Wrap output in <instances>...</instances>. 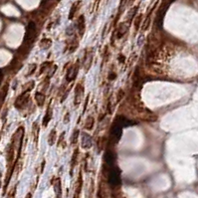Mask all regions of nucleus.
<instances>
[{
  "instance_id": "obj_1",
  "label": "nucleus",
  "mask_w": 198,
  "mask_h": 198,
  "mask_svg": "<svg viewBox=\"0 0 198 198\" xmlns=\"http://www.w3.org/2000/svg\"><path fill=\"white\" fill-rule=\"evenodd\" d=\"M36 32H37L36 24H35L33 21L29 22V24L27 25V28H26L23 44H22V47H21V48H25L26 52L29 50L31 44L33 43L34 39L36 38Z\"/></svg>"
},
{
  "instance_id": "obj_2",
  "label": "nucleus",
  "mask_w": 198,
  "mask_h": 198,
  "mask_svg": "<svg viewBox=\"0 0 198 198\" xmlns=\"http://www.w3.org/2000/svg\"><path fill=\"white\" fill-rule=\"evenodd\" d=\"M109 183L111 184L113 187H116L121 184V172L118 168H112L109 172L108 177Z\"/></svg>"
},
{
  "instance_id": "obj_3",
  "label": "nucleus",
  "mask_w": 198,
  "mask_h": 198,
  "mask_svg": "<svg viewBox=\"0 0 198 198\" xmlns=\"http://www.w3.org/2000/svg\"><path fill=\"white\" fill-rule=\"evenodd\" d=\"M28 100H29L28 92H26V91H24V92L22 93L21 95L18 97L17 99H16L15 104H14L15 108H16V109H18V110L23 109L24 107L26 106V104L28 103Z\"/></svg>"
},
{
  "instance_id": "obj_4",
  "label": "nucleus",
  "mask_w": 198,
  "mask_h": 198,
  "mask_svg": "<svg viewBox=\"0 0 198 198\" xmlns=\"http://www.w3.org/2000/svg\"><path fill=\"white\" fill-rule=\"evenodd\" d=\"M78 71H79V63H77L76 65H72L67 71V75H66V80L67 82H72V81L77 77L78 75Z\"/></svg>"
},
{
  "instance_id": "obj_5",
  "label": "nucleus",
  "mask_w": 198,
  "mask_h": 198,
  "mask_svg": "<svg viewBox=\"0 0 198 198\" xmlns=\"http://www.w3.org/2000/svg\"><path fill=\"white\" fill-rule=\"evenodd\" d=\"M83 93H84V88L81 84H78L75 88V106H78L81 103V100H82L83 97Z\"/></svg>"
},
{
  "instance_id": "obj_6",
  "label": "nucleus",
  "mask_w": 198,
  "mask_h": 198,
  "mask_svg": "<svg viewBox=\"0 0 198 198\" xmlns=\"http://www.w3.org/2000/svg\"><path fill=\"white\" fill-rule=\"evenodd\" d=\"M92 136L89 135L86 132L82 134V141H81V145L84 149H89L92 147Z\"/></svg>"
},
{
  "instance_id": "obj_7",
  "label": "nucleus",
  "mask_w": 198,
  "mask_h": 198,
  "mask_svg": "<svg viewBox=\"0 0 198 198\" xmlns=\"http://www.w3.org/2000/svg\"><path fill=\"white\" fill-rule=\"evenodd\" d=\"M81 2H82V1L78 0V1H76V2L73 3L72 7H71L70 13H69V19H70V20H72V19L74 18V16L76 15L77 11L79 10V8H80V6H81Z\"/></svg>"
},
{
  "instance_id": "obj_8",
  "label": "nucleus",
  "mask_w": 198,
  "mask_h": 198,
  "mask_svg": "<svg viewBox=\"0 0 198 198\" xmlns=\"http://www.w3.org/2000/svg\"><path fill=\"white\" fill-rule=\"evenodd\" d=\"M77 25H78V29H79V33H80V35L81 36H83L84 35V32H85V17L82 15V16H80L79 17V19H78V23H77Z\"/></svg>"
},
{
  "instance_id": "obj_9",
  "label": "nucleus",
  "mask_w": 198,
  "mask_h": 198,
  "mask_svg": "<svg viewBox=\"0 0 198 198\" xmlns=\"http://www.w3.org/2000/svg\"><path fill=\"white\" fill-rule=\"evenodd\" d=\"M105 162L107 163V165H110L112 166L115 162V155L112 151H107L106 154H105Z\"/></svg>"
},
{
  "instance_id": "obj_10",
  "label": "nucleus",
  "mask_w": 198,
  "mask_h": 198,
  "mask_svg": "<svg viewBox=\"0 0 198 198\" xmlns=\"http://www.w3.org/2000/svg\"><path fill=\"white\" fill-rule=\"evenodd\" d=\"M52 115H53V111H52V109L50 108V107H48V110H47L46 113H45V116L43 119V122H42V125H43L44 126H47V125L49 124V122L52 119Z\"/></svg>"
},
{
  "instance_id": "obj_11",
  "label": "nucleus",
  "mask_w": 198,
  "mask_h": 198,
  "mask_svg": "<svg viewBox=\"0 0 198 198\" xmlns=\"http://www.w3.org/2000/svg\"><path fill=\"white\" fill-rule=\"evenodd\" d=\"M126 31H128V25L125 24V23L121 24L118 29V31H116V37L122 38L126 33Z\"/></svg>"
},
{
  "instance_id": "obj_12",
  "label": "nucleus",
  "mask_w": 198,
  "mask_h": 198,
  "mask_svg": "<svg viewBox=\"0 0 198 198\" xmlns=\"http://www.w3.org/2000/svg\"><path fill=\"white\" fill-rule=\"evenodd\" d=\"M35 101L37 102L39 107H42L45 103V95L43 93H36L35 94Z\"/></svg>"
},
{
  "instance_id": "obj_13",
  "label": "nucleus",
  "mask_w": 198,
  "mask_h": 198,
  "mask_svg": "<svg viewBox=\"0 0 198 198\" xmlns=\"http://www.w3.org/2000/svg\"><path fill=\"white\" fill-rule=\"evenodd\" d=\"M56 139H57L56 129H52L49 134V138H48V144H49V145H53L55 144V141H56Z\"/></svg>"
},
{
  "instance_id": "obj_14",
  "label": "nucleus",
  "mask_w": 198,
  "mask_h": 198,
  "mask_svg": "<svg viewBox=\"0 0 198 198\" xmlns=\"http://www.w3.org/2000/svg\"><path fill=\"white\" fill-rule=\"evenodd\" d=\"M52 45V40L49 38H44L42 39L41 42H40V47L42 49H48V48H50Z\"/></svg>"
},
{
  "instance_id": "obj_15",
  "label": "nucleus",
  "mask_w": 198,
  "mask_h": 198,
  "mask_svg": "<svg viewBox=\"0 0 198 198\" xmlns=\"http://www.w3.org/2000/svg\"><path fill=\"white\" fill-rule=\"evenodd\" d=\"M55 191H56V194H57V197L60 198L61 195H62V188H61V181H60V178H57L56 179V182H55Z\"/></svg>"
},
{
  "instance_id": "obj_16",
  "label": "nucleus",
  "mask_w": 198,
  "mask_h": 198,
  "mask_svg": "<svg viewBox=\"0 0 198 198\" xmlns=\"http://www.w3.org/2000/svg\"><path fill=\"white\" fill-rule=\"evenodd\" d=\"M94 125H95V119H94L93 116H89V118L87 119V121H86L85 128L87 129H89V131H91V129L94 128Z\"/></svg>"
},
{
  "instance_id": "obj_17",
  "label": "nucleus",
  "mask_w": 198,
  "mask_h": 198,
  "mask_svg": "<svg viewBox=\"0 0 198 198\" xmlns=\"http://www.w3.org/2000/svg\"><path fill=\"white\" fill-rule=\"evenodd\" d=\"M138 6H136V7H134L131 11H129L128 16V23H129V21H131L132 19H134V18L135 17V16H136V12H138Z\"/></svg>"
},
{
  "instance_id": "obj_18",
  "label": "nucleus",
  "mask_w": 198,
  "mask_h": 198,
  "mask_svg": "<svg viewBox=\"0 0 198 198\" xmlns=\"http://www.w3.org/2000/svg\"><path fill=\"white\" fill-rule=\"evenodd\" d=\"M149 25H150V13H149V14L147 15V17L144 19V24H142L141 29L144 31L147 30L148 27H149Z\"/></svg>"
},
{
  "instance_id": "obj_19",
  "label": "nucleus",
  "mask_w": 198,
  "mask_h": 198,
  "mask_svg": "<svg viewBox=\"0 0 198 198\" xmlns=\"http://www.w3.org/2000/svg\"><path fill=\"white\" fill-rule=\"evenodd\" d=\"M81 189H82V176L80 175L79 180H78V183H77L76 195H75V198H78V197H79V194H80V192H81Z\"/></svg>"
},
{
  "instance_id": "obj_20",
  "label": "nucleus",
  "mask_w": 198,
  "mask_h": 198,
  "mask_svg": "<svg viewBox=\"0 0 198 198\" xmlns=\"http://www.w3.org/2000/svg\"><path fill=\"white\" fill-rule=\"evenodd\" d=\"M79 135H80V131L79 129H76L73 135H72V139H71V142H72V144H76L77 141H78V138H79Z\"/></svg>"
},
{
  "instance_id": "obj_21",
  "label": "nucleus",
  "mask_w": 198,
  "mask_h": 198,
  "mask_svg": "<svg viewBox=\"0 0 198 198\" xmlns=\"http://www.w3.org/2000/svg\"><path fill=\"white\" fill-rule=\"evenodd\" d=\"M141 18H142V15H138L135 17V30H138L139 28V25H141Z\"/></svg>"
},
{
  "instance_id": "obj_22",
  "label": "nucleus",
  "mask_w": 198,
  "mask_h": 198,
  "mask_svg": "<svg viewBox=\"0 0 198 198\" xmlns=\"http://www.w3.org/2000/svg\"><path fill=\"white\" fill-rule=\"evenodd\" d=\"M78 152H79V150H78V149H76V150L74 151V154H73V157H72V167H74L75 165H76V163H77Z\"/></svg>"
},
{
  "instance_id": "obj_23",
  "label": "nucleus",
  "mask_w": 198,
  "mask_h": 198,
  "mask_svg": "<svg viewBox=\"0 0 198 198\" xmlns=\"http://www.w3.org/2000/svg\"><path fill=\"white\" fill-rule=\"evenodd\" d=\"M38 131H39V126L37 125V122H34V125H33V132L35 135V139H38Z\"/></svg>"
},
{
  "instance_id": "obj_24",
  "label": "nucleus",
  "mask_w": 198,
  "mask_h": 198,
  "mask_svg": "<svg viewBox=\"0 0 198 198\" xmlns=\"http://www.w3.org/2000/svg\"><path fill=\"white\" fill-rule=\"evenodd\" d=\"M49 65H50L49 62H45V63L42 64L41 69H40V74H43V73L45 72V70L47 69V67H49Z\"/></svg>"
},
{
  "instance_id": "obj_25",
  "label": "nucleus",
  "mask_w": 198,
  "mask_h": 198,
  "mask_svg": "<svg viewBox=\"0 0 198 198\" xmlns=\"http://www.w3.org/2000/svg\"><path fill=\"white\" fill-rule=\"evenodd\" d=\"M35 70H36V65L35 64H33V65H31L30 66V70H29V72H28V74H27V76L29 77L30 75H32L34 72H35Z\"/></svg>"
},
{
  "instance_id": "obj_26",
  "label": "nucleus",
  "mask_w": 198,
  "mask_h": 198,
  "mask_svg": "<svg viewBox=\"0 0 198 198\" xmlns=\"http://www.w3.org/2000/svg\"><path fill=\"white\" fill-rule=\"evenodd\" d=\"M124 95H125L124 91L121 90V91L119 92V94H118V97H116V101H118V102H119V101H121L122 98H124Z\"/></svg>"
},
{
  "instance_id": "obj_27",
  "label": "nucleus",
  "mask_w": 198,
  "mask_h": 198,
  "mask_svg": "<svg viewBox=\"0 0 198 198\" xmlns=\"http://www.w3.org/2000/svg\"><path fill=\"white\" fill-rule=\"evenodd\" d=\"M14 196H15V188H13V189L10 191V193H9L8 198H14Z\"/></svg>"
},
{
  "instance_id": "obj_28",
  "label": "nucleus",
  "mask_w": 198,
  "mask_h": 198,
  "mask_svg": "<svg viewBox=\"0 0 198 198\" xmlns=\"http://www.w3.org/2000/svg\"><path fill=\"white\" fill-rule=\"evenodd\" d=\"M116 75L115 73H113V74L111 73V74H110V80H115V79H116Z\"/></svg>"
},
{
  "instance_id": "obj_29",
  "label": "nucleus",
  "mask_w": 198,
  "mask_h": 198,
  "mask_svg": "<svg viewBox=\"0 0 198 198\" xmlns=\"http://www.w3.org/2000/svg\"><path fill=\"white\" fill-rule=\"evenodd\" d=\"M2 78H3V71H2L1 69H0V84H1Z\"/></svg>"
},
{
  "instance_id": "obj_30",
  "label": "nucleus",
  "mask_w": 198,
  "mask_h": 198,
  "mask_svg": "<svg viewBox=\"0 0 198 198\" xmlns=\"http://www.w3.org/2000/svg\"><path fill=\"white\" fill-rule=\"evenodd\" d=\"M64 122H69V113H67V115H66V119H64Z\"/></svg>"
},
{
  "instance_id": "obj_31",
  "label": "nucleus",
  "mask_w": 198,
  "mask_h": 198,
  "mask_svg": "<svg viewBox=\"0 0 198 198\" xmlns=\"http://www.w3.org/2000/svg\"><path fill=\"white\" fill-rule=\"evenodd\" d=\"M48 1H54V2H58V1H60V0H48Z\"/></svg>"
}]
</instances>
